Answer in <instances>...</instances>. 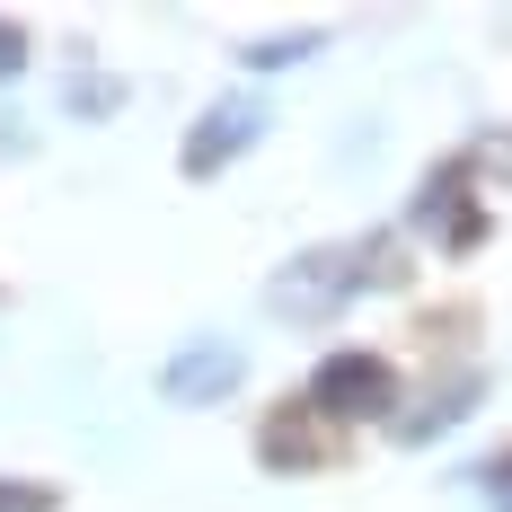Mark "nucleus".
I'll list each match as a JSON object with an SVG mask.
<instances>
[{
    "instance_id": "obj_1",
    "label": "nucleus",
    "mask_w": 512,
    "mask_h": 512,
    "mask_svg": "<svg viewBox=\"0 0 512 512\" xmlns=\"http://www.w3.org/2000/svg\"><path fill=\"white\" fill-rule=\"evenodd\" d=\"M371 283H398V274H389V239H327V248H301L274 274L265 309L309 327V318H336V309L354 301V292H371Z\"/></svg>"
},
{
    "instance_id": "obj_2",
    "label": "nucleus",
    "mask_w": 512,
    "mask_h": 512,
    "mask_svg": "<svg viewBox=\"0 0 512 512\" xmlns=\"http://www.w3.org/2000/svg\"><path fill=\"white\" fill-rule=\"evenodd\" d=\"M389 407H398L389 354L345 345V354H327L318 371H309V415H327V424H371V415H389Z\"/></svg>"
},
{
    "instance_id": "obj_3",
    "label": "nucleus",
    "mask_w": 512,
    "mask_h": 512,
    "mask_svg": "<svg viewBox=\"0 0 512 512\" xmlns=\"http://www.w3.org/2000/svg\"><path fill=\"white\" fill-rule=\"evenodd\" d=\"M407 230H424L433 248H477L486 239V204H477V168L468 159H442L407 204Z\"/></svg>"
},
{
    "instance_id": "obj_4",
    "label": "nucleus",
    "mask_w": 512,
    "mask_h": 512,
    "mask_svg": "<svg viewBox=\"0 0 512 512\" xmlns=\"http://www.w3.org/2000/svg\"><path fill=\"white\" fill-rule=\"evenodd\" d=\"M256 142H265V106H256V98H212L204 115H195V133H186L177 168H186V177H221V168L248 159Z\"/></svg>"
},
{
    "instance_id": "obj_5",
    "label": "nucleus",
    "mask_w": 512,
    "mask_h": 512,
    "mask_svg": "<svg viewBox=\"0 0 512 512\" xmlns=\"http://www.w3.org/2000/svg\"><path fill=\"white\" fill-rule=\"evenodd\" d=\"M239 380H248V354L239 345H212V336H195V345H177V354L159 362V398L168 407H221Z\"/></svg>"
},
{
    "instance_id": "obj_6",
    "label": "nucleus",
    "mask_w": 512,
    "mask_h": 512,
    "mask_svg": "<svg viewBox=\"0 0 512 512\" xmlns=\"http://www.w3.org/2000/svg\"><path fill=\"white\" fill-rule=\"evenodd\" d=\"M477 398H486V371H451V380H442V389H424V398H415V415H398L389 433H398V442H433V433L468 424V407H477Z\"/></svg>"
},
{
    "instance_id": "obj_7",
    "label": "nucleus",
    "mask_w": 512,
    "mask_h": 512,
    "mask_svg": "<svg viewBox=\"0 0 512 512\" xmlns=\"http://www.w3.org/2000/svg\"><path fill=\"white\" fill-rule=\"evenodd\" d=\"M327 45V27H301V36H274V45H248V71H292Z\"/></svg>"
},
{
    "instance_id": "obj_8",
    "label": "nucleus",
    "mask_w": 512,
    "mask_h": 512,
    "mask_svg": "<svg viewBox=\"0 0 512 512\" xmlns=\"http://www.w3.org/2000/svg\"><path fill=\"white\" fill-rule=\"evenodd\" d=\"M62 98H71V115H115V106H124V89H115V80H71Z\"/></svg>"
},
{
    "instance_id": "obj_9",
    "label": "nucleus",
    "mask_w": 512,
    "mask_h": 512,
    "mask_svg": "<svg viewBox=\"0 0 512 512\" xmlns=\"http://www.w3.org/2000/svg\"><path fill=\"white\" fill-rule=\"evenodd\" d=\"M0 512H53V486H36V477H0Z\"/></svg>"
},
{
    "instance_id": "obj_10",
    "label": "nucleus",
    "mask_w": 512,
    "mask_h": 512,
    "mask_svg": "<svg viewBox=\"0 0 512 512\" xmlns=\"http://www.w3.org/2000/svg\"><path fill=\"white\" fill-rule=\"evenodd\" d=\"M18 71H27V27H18V18H0V89H9Z\"/></svg>"
},
{
    "instance_id": "obj_11",
    "label": "nucleus",
    "mask_w": 512,
    "mask_h": 512,
    "mask_svg": "<svg viewBox=\"0 0 512 512\" xmlns=\"http://www.w3.org/2000/svg\"><path fill=\"white\" fill-rule=\"evenodd\" d=\"M477 486H486V504H495V512H512V451L477 468Z\"/></svg>"
}]
</instances>
